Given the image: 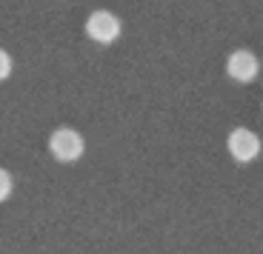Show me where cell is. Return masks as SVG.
I'll use <instances>...</instances> for the list:
<instances>
[{
	"instance_id": "cell-5",
	"label": "cell",
	"mask_w": 263,
	"mask_h": 254,
	"mask_svg": "<svg viewBox=\"0 0 263 254\" xmlns=\"http://www.w3.org/2000/svg\"><path fill=\"white\" fill-rule=\"evenodd\" d=\"M14 183H12V174H9L6 169H0V203L9 200V194H12Z\"/></svg>"
},
{
	"instance_id": "cell-6",
	"label": "cell",
	"mask_w": 263,
	"mask_h": 254,
	"mask_svg": "<svg viewBox=\"0 0 263 254\" xmlns=\"http://www.w3.org/2000/svg\"><path fill=\"white\" fill-rule=\"evenodd\" d=\"M12 74V54L6 49H0V80H6Z\"/></svg>"
},
{
	"instance_id": "cell-4",
	"label": "cell",
	"mask_w": 263,
	"mask_h": 254,
	"mask_svg": "<svg viewBox=\"0 0 263 254\" xmlns=\"http://www.w3.org/2000/svg\"><path fill=\"white\" fill-rule=\"evenodd\" d=\"M260 72V60L249 52V49H235L226 60V74L237 83H252Z\"/></svg>"
},
{
	"instance_id": "cell-3",
	"label": "cell",
	"mask_w": 263,
	"mask_h": 254,
	"mask_svg": "<svg viewBox=\"0 0 263 254\" xmlns=\"http://www.w3.org/2000/svg\"><path fill=\"white\" fill-rule=\"evenodd\" d=\"M226 146H229V154L235 157L237 163H252V160H257V154H260V137L255 134V131L249 129H232L229 140H226Z\"/></svg>"
},
{
	"instance_id": "cell-2",
	"label": "cell",
	"mask_w": 263,
	"mask_h": 254,
	"mask_svg": "<svg viewBox=\"0 0 263 254\" xmlns=\"http://www.w3.org/2000/svg\"><path fill=\"white\" fill-rule=\"evenodd\" d=\"M86 34L100 46H109L120 37V17L106 9H98L86 17Z\"/></svg>"
},
{
	"instance_id": "cell-1",
	"label": "cell",
	"mask_w": 263,
	"mask_h": 254,
	"mask_svg": "<svg viewBox=\"0 0 263 254\" xmlns=\"http://www.w3.org/2000/svg\"><path fill=\"white\" fill-rule=\"evenodd\" d=\"M49 151H52L54 160H60V163H74V160H80L83 151H86L83 134L63 126V129L52 131V137H49Z\"/></svg>"
}]
</instances>
